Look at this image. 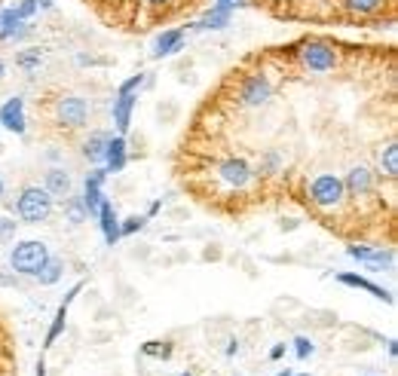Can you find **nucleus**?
Wrapping results in <instances>:
<instances>
[{
  "label": "nucleus",
  "instance_id": "obj_17",
  "mask_svg": "<svg viewBox=\"0 0 398 376\" xmlns=\"http://www.w3.org/2000/svg\"><path fill=\"white\" fill-rule=\"evenodd\" d=\"M86 217H89V214H86V205H83L80 196H68V199H64V221L83 223Z\"/></svg>",
  "mask_w": 398,
  "mask_h": 376
},
{
  "label": "nucleus",
  "instance_id": "obj_12",
  "mask_svg": "<svg viewBox=\"0 0 398 376\" xmlns=\"http://www.w3.org/2000/svg\"><path fill=\"white\" fill-rule=\"evenodd\" d=\"M138 104V95H116L114 101V123H116V131L126 135L129 125H132V110Z\"/></svg>",
  "mask_w": 398,
  "mask_h": 376
},
{
  "label": "nucleus",
  "instance_id": "obj_29",
  "mask_svg": "<svg viewBox=\"0 0 398 376\" xmlns=\"http://www.w3.org/2000/svg\"><path fill=\"white\" fill-rule=\"evenodd\" d=\"M37 6H43V10H55V0H37Z\"/></svg>",
  "mask_w": 398,
  "mask_h": 376
},
{
  "label": "nucleus",
  "instance_id": "obj_18",
  "mask_svg": "<svg viewBox=\"0 0 398 376\" xmlns=\"http://www.w3.org/2000/svg\"><path fill=\"white\" fill-rule=\"evenodd\" d=\"M172 342L169 340H150V342H145V346H141V355H147V358H172Z\"/></svg>",
  "mask_w": 398,
  "mask_h": 376
},
{
  "label": "nucleus",
  "instance_id": "obj_33",
  "mask_svg": "<svg viewBox=\"0 0 398 376\" xmlns=\"http://www.w3.org/2000/svg\"><path fill=\"white\" fill-rule=\"evenodd\" d=\"M0 199H3V177H0Z\"/></svg>",
  "mask_w": 398,
  "mask_h": 376
},
{
  "label": "nucleus",
  "instance_id": "obj_15",
  "mask_svg": "<svg viewBox=\"0 0 398 376\" xmlns=\"http://www.w3.org/2000/svg\"><path fill=\"white\" fill-rule=\"evenodd\" d=\"M62 273H64V263L58 260V257H49V260L43 263V269L34 275V279L40 281V285H47V288H49V285H55V281L62 279Z\"/></svg>",
  "mask_w": 398,
  "mask_h": 376
},
{
  "label": "nucleus",
  "instance_id": "obj_19",
  "mask_svg": "<svg viewBox=\"0 0 398 376\" xmlns=\"http://www.w3.org/2000/svg\"><path fill=\"white\" fill-rule=\"evenodd\" d=\"M383 245H362V242H349L347 245V254L352 257V260H362V263H368L371 257L377 254V251H380Z\"/></svg>",
  "mask_w": 398,
  "mask_h": 376
},
{
  "label": "nucleus",
  "instance_id": "obj_8",
  "mask_svg": "<svg viewBox=\"0 0 398 376\" xmlns=\"http://www.w3.org/2000/svg\"><path fill=\"white\" fill-rule=\"evenodd\" d=\"M337 281H340V285H347V288H358V291H368L371 297H377V300H383V303H395V297L389 294L386 288L374 285L371 279H364V275H358V273H340V275H337Z\"/></svg>",
  "mask_w": 398,
  "mask_h": 376
},
{
  "label": "nucleus",
  "instance_id": "obj_16",
  "mask_svg": "<svg viewBox=\"0 0 398 376\" xmlns=\"http://www.w3.org/2000/svg\"><path fill=\"white\" fill-rule=\"evenodd\" d=\"M40 62H43L40 46H28V49L16 52V64H18L22 71H28V74H34V71L40 68Z\"/></svg>",
  "mask_w": 398,
  "mask_h": 376
},
{
  "label": "nucleus",
  "instance_id": "obj_5",
  "mask_svg": "<svg viewBox=\"0 0 398 376\" xmlns=\"http://www.w3.org/2000/svg\"><path fill=\"white\" fill-rule=\"evenodd\" d=\"M104 177H108V168H92L86 175V184H83V196H80V199H83V205H86L89 217L99 214V205H101V199H104V193H101Z\"/></svg>",
  "mask_w": 398,
  "mask_h": 376
},
{
  "label": "nucleus",
  "instance_id": "obj_32",
  "mask_svg": "<svg viewBox=\"0 0 398 376\" xmlns=\"http://www.w3.org/2000/svg\"><path fill=\"white\" fill-rule=\"evenodd\" d=\"M6 77V62H3V55H0V80Z\"/></svg>",
  "mask_w": 398,
  "mask_h": 376
},
{
  "label": "nucleus",
  "instance_id": "obj_28",
  "mask_svg": "<svg viewBox=\"0 0 398 376\" xmlns=\"http://www.w3.org/2000/svg\"><path fill=\"white\" fill-rule=\"evenodd\" d=\"M160 208H162V202L156 199V202H150V208H147V217H156L160 214Z\"/></svg>",
  "mask_w": 398,
  "mask_h": 376
},
{
  "label": "nucleus",
  "instance_id": "obj_1",
  "mask_svg": "<svg viewBox=\"0 0 398 376\" xmlns=\"http://www.w3.org/2000/svg\"><path fill=\"white\" fill-rule=\"evenodd\" d=\"M49 248L37 239H25L10 251V269L16 275H37L43 269V263L49 260Z\"/></svg>",
  "mask_w": 398,
  "mask_h": 376
},
{
  "label": "nucleus",
  "instance_id": "obj_7",
  "mask_svg": "<svg viewBox=\"0 0 398 376\" xmlns=\"http://www.w3.org/2000/svg\"><path fill=\"white\" fill-rule=\"evenodd\" d=\"M129 162V153H126V138L123 135H110L108 147H104V168L108 175H120Z\"/></svg>",
  "mask_w": 398,
  "mask_h": 376
},
{
  "label": "nucleus",
  "instance_id": "obj_9",
  "mask_svg": "<svg viewBox=\"0 0 398 376\" xmlns=\"http://www.w3.org/2000/svg\"><path fill=\"white\" fill-rule=\"evenodd\" d=\"M99 227H101V233H104V242L108 245H116L120 242V221H116V208H114V202L110 199H101V205H99Z\"/></svg>",
  "mask_w": 398,
  "mask_h": 376
},
{
  "label": "nucleus",
  "instance_id": "obj_35",
  "mask_svg": "<svg viewBox=\"0 0 398 376\" xmlns=\"http://www.w3.org/2000/svg\"><path fill=\"white\" fill-rule=\"evenodd\" d=\"M181 376H197V373H190V371H184V373H181Z\"/></svg>",
  "mask_w": 398,
  "mask_h": 376
},
{
  "label": "nucleus",
  "instance_id": "obj_20",
  "mask_svg": "<svg viewBox=\"0 0 398 376\" xmlns=\"http://www.w3.org/2000/svg\"><path fill=\"white\" fill-rule=\"evenodd\" d=\"M145 223H147V217H141V214L126 217V221L120 223V239H129V236L141 233V229H145Z\"/></svg>",
  "mask_w": 398,
  "mask_h": 376
},
{
  "label": "nucleus",
  "instance_id": "obj_22",
  "mask_svg": "<svg viewBox=\"0 0 398 376\" xmlns=\"http://www.w3.org/2000/svg\"><path fill=\"white\" fill-rule=\"evenodd\" d=\"M295 352H297V358H300V361H306L312 352H316V346H312L310 336H297V340H295Z\"/></svg>",
  "mask_w": 398,
  "mask_h": 376
},
{
  "label": "nucleus",
  "instance_id": "obj_31",
  "mask_svg": "<svg viewBox=\"0 0 398 376\" xmlns=\"http://www.w3.org/2000/svg\"><path fill=\"white\" fill-rule=\"evenodd\" d=\"M34 376H47V364H43V361L37 364V373H34Z\"/></svg>",
  "mask_w": 398,
  "mask_h": 376
},
{
  "label": "nucleus",
  "instance_id": "obj_36",
  "mask_svg": "<svg viewBox=\"0 0 398 376\" xmlns=\"http://www.w3.org/2000/svg\"><path fill=\"white\" fill-rule=\"evenodd\" d=\"M291 376H295V373H291ZM297 376H310V373H297Z\"/></svg>",
  "mask_w": 398,
  "mask_h": 376
},
{
  "label": "nucleus",
  "instance_id": "obj_2",
  "mask_svg": "<svg viewBox=\"0 0 398 376\" xmlns=\"http://www.w3.org/2000/svg\"><path fill=\"white\" fill-rule=\"evenodd\" d=\"M16 214H18V221H22V223H43V221H49V214H52V196L43 187L31 184V187H25L22 193H18Z\"/></svg>",
  "mask_w": 398,
  "mask_h": 376
},
{
  "label": "nucleus",
  "instance_id": "obj_10",
  "mask_svg": "<svg viewBox=\"0 0 398 376\" xmlns=\"http://www.w3.org/2000/svg\"><path fill=\"white\" fill-rule=\"evenodd\" d=\"M43 190L52 196V199H68L71 190H74V181L64 168H49L47 177H43Z\"/></svg>",
  "mask_w": 398,
  "mask_h": 376
},
{
  "label": "nucleus",
  "instance_id": "obj_27",
  "mask_svg": "<svg viewBox=\"0 0 398 376\" xmlns=\"http://www.w3.org/2000/svg\"><path fill=\"white\" fill-rule=\"evenodd\" d=\"M0 285H6V288H16V285H18V279H16V275H0Z\"/></svg>",
  "mask_w": 398,
  "mask_h": 376
},
{
  "label": "nucleus",
  "instance_id": "obj_14",
  "mask_svg": "<svg viewBox=\"0 0 398 376\" xmlns=\"http://www.w3.org/2000/svg\"><path fill=\"white\" fill-rule=\"evenodd\" d=\"M110 141V131H92V135L86 138V144H83V156H86L89 162H104V147H108Z\"/></svg>",
  "mask_w": 398,
  "mask_h": 376
},
{
  "label": "nucleus",
  "instance_id": "obj_24",
  "mask_svg": "<svg viewBox=\"0 0 398 376\" xmlns=\"http://www.w3.org/2000/svg\"><path fill=\"white\" fill-rule=\"evenodd\" d=\"M16 236V221H10V217H0V242L12 239Z\"/></svg>",
  "mask_w": 398,
  "mask_h": 376
},
{
  "label": "nucleus",
  "instance_id": "obj_3",
  "mask_svg": "<svg viewBox=\"0 0 398 376\" xmlns=\"http://www.w3.org/2000/svg\"><path fill=\"white\" fill-rule=\"evenodd\" d=\"M55 123L62 129H83L89 123V104L80 95H62L55 98Z\"/></svg>",
  "mask_w": 398,
  "mask_h": 376
},
{
  "label": "nucleus",
  "instance_id": "obj_25",
  "mask_svg": "<svg viewBox=\"0 0 398 376\" xmlns=\"http://www.w3.org/2000/svg\"><path fill=\"white\" fill-rule=\"evenodd\" d=\"M212 6H221V10H230L233 12V6H249L245 0H214Z\"/></svg>",
  "mask_w": 398,
  "mask_h": 376
},
{
  "label": "nucleus",
  "instance_id": "obj_21",
  "mask_svg": "<svg viewBox=\"0 0 398 376\" xmlns=\"http://www.w3.org/2000/svg\"><path fill=\"white\" fill-rule=\"evenodd\" d=\"M145 83H147V77H145V74H132L126 83L120 86V89H116V95H135V92H138Z\"/></svg>",
  "mask_w": 398,
  "mask_h": 376
},
{
  "label": "nucleus",
  "instance_id": "obj_30",
  "mask_svg": "<svg viewBox=\"0 0 398 376\" xmlns=\"http://www.w3.org/2000/svg\"><path fill=\"white\" fill-rule=\"evenodd\" d=\"M236 352H239V342L230 340V346H227V355H236Z\"/></svg>",
  "mask_w": 398,
  "mask_h": 376
},
{
  "label": "nucleus",
  "instance_id": "obj_13",
  "mask_svg": "<svg viewBox=\"0 0 398 376\" xmlns=\"http://www.w3.org/2000/svg\"><path fill=\"white\" fill-rule=\"evenodd\" d=\"M377 171H380L386 181H395L398 177V141L383 144V150L377 153Z\"/></svg>",
  "mask_w": 398,
  "mask_h": 376
},
{
  "label": "nucleus",
  "instance_id": "obj_4",
  "mask_svg": "<svg viewBox=\"0 0 398 376\" xmlns=\"http://www.w3.org/2000/svg\"><path fill=\"white\" fill-rule=\"evenodd\" d=\"M0 125L12 135H25L28 129V120H25V98L22 95H12L0 104Z\"/></svg>",
  "mask_w": 398,
  "mask_h": 376
},
{
  "label": "nucleus",
  "instance_id": "obj_26",
  "mask_svg": "<svg viewBox=\"0 0 398 376\" xmlns=\"http://www.w3.org/2000/svg\"><path fill=\"white\" fill-rule=\"evenodd\" d=\"M285 349H288V346H285V342H276V346L270 349V361H279V358H282V355H285Z\"/></svg>",
  "mask_w": 398,
  "mask_h": 376
},
{
  "label": "nucleus",
  "instance_id": "obj_11",
  "mask_svg": "<svg viewBox=\"0 0 398 376\" xmlns=\"http://www.w3.org/2000/svg\"><path fill=\"white\" fill-rule=\"evenodd\" d=\"M80 291H83V281L71 288V294L64 297V303L58 306L55 318H52V325H49V334H47V342H43V349H52V346H55V340H58V336H62V331H64V321H68V306L74 303V297L80 294Z\"/></svg>",
  "mask_w": 398,
  "mask_h": 376
},
{
  "label": "nucleus",
  "instance_id": "obj_23",
  "mask_svg": "<svg viewBox=\"0 0 398 376\" xmlns=\"http://www.w3.org/2000/svg\"><path fill=\"white\" fill-rule=\"evenodd\" d=\"M37 10H40V6H37V0H22V3L16 6V12H18V18H22V22L34 18V16H37Z\"/></svg>",
  "mask_w": 398,
  "mask_h": 376
},
{
  "label": "nucleus",
  "instance_id": "obj_34",
  "mask_svg": "<svg viewBox=\"0 0 398 376\" xmlns=\"http://www.w3.org/2000/svg\"><path fill=\"white\" fill-rule=\"evenodd\" d=\"M276 376H291V371H282V373H276Z\"/></svg>",
  "mask_w": 398,
  "mask_h": 376
},
{
  "label": "nucleus",
  "instance_id": "obj_6",
  "mask_svg": "<svg viewBox=\"0 0 398 376\" xmlns=\"http://www.w3.org/2000/svg\"><path fill=\"white\" fill-rule=\"evenodd\" d=\"M181 49H184V25H178V28H166L162 34H156L153 52H150V55H153V58H166V55L181 52Z\"/></svg>",
  "mask_w": 398,
  "mask_h": 376
}]
</instances>
